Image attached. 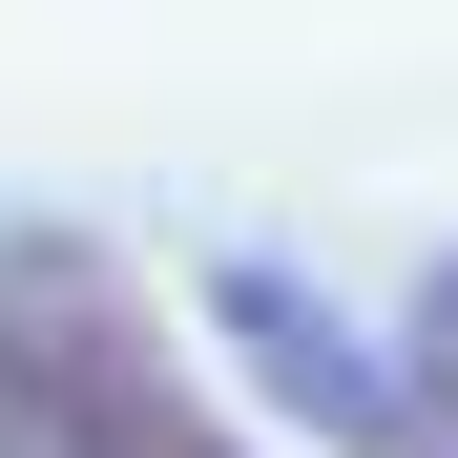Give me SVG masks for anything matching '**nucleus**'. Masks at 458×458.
Here are the masks:
<instances>
[{
    "mask_svg": "<svg viewBox=\"0 0 458 458\" xmlns=\"http://www.w3.org/2000/svg\"><path fill=\"white\" fill-rule=\"evenodd\" d=\"M0 458H250V437L188 396V354L84 250H21L0 271Z\"/></svg>",
    "mask_w": 458,
    "mask_h": 458,
    "instance_id": "nucleus-1",
    "label": "nucleus"
},
{
    "mask_svg": "<svg viewBox=\"0 0 458 458\" xmlns=\"http://www.w3.org/2000/svg\"><path fill=\"white\" fill-rule=\"evenodd\" d=\"M229 334H250V354H271V375H292V396H313L334 437H396V396L354 375V334L313 313V292H271V271H229Z\"/></svg>",
    "mask_w": 458,
    "mask_h": 458,
    "instance_id": "nucleus-2",
    "label": "nucleus"
},
{
    "mask_svg": "<svg viewBox=\"0 0 458 458\" xmlns=\"http://www.w3.org/2000/svg\"><path fill=\"white\" fill-rule=\"evenodd\" d=\"M437 396H458V292H437Z\"/></svg>",
    "mask_w": 458,
    "mask_h": 458,
    "instance_id": "nucleus-3",
    "label": "nucleus"
}]
</instances>
